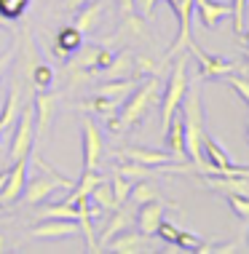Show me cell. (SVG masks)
Listing matches in <instances>:
<instances>
[{
	"label": "cell",
	"mask_w": 249,
	"mask_h": 254,
	"mask_svg": "<svg viewBox=\"0 0 249 254\" xmlns=\"http://www.w3.org/2000/svg\"><path fill=\"white\" fill-rule=\"evenodd\" d=\"M158 102H161V80H158V75H148V78H142V83H137V88L126 97L123 107H118V113L105 118L107 131L123 134V131H129V128H134L137 123L150 113V107L158 105Z\"/></svg>",
	"instance_id": "obj_1"
},
{
	"label": "cell",
	"mask_w": 249,
	"mask_h": 254,
	"mask_svg": "<svg viewBox=\"0 0 249 254\" xmlns=\"http://www.w3.org/2000/svg\"><path fill=\"white\" fill-rule=\"evenodd\" d=\"M179 115H182V128H185V150H188V161H193V169L201 171L206 158L201 150V139L206 134L204 128V105H201V88L198 83H188L185 99L179 105Z\"/></svg>",
	"instance_id": "obj_2"
},
{
	"label": "cell",
	"mask_w": 249,
	"mask_h": 254,
	"mask_svg": "<svg viewBox=\"0 0 249 254\" xmlns=\"http://www.w3.org/2000/svg\"><path fill=\"white\" fill-rule=\"evenodd\" d=\"M32 163L40 169V174L32 177V180L27 177V188H24V193H22V198H24L27 206H38V203L48 201V198L57 193V190H67V193L73 190L75 180H70V177H65V174H59L57 169H51V166L43 161V155H40V153L32 155Z\"/></svg>",
	"instance_id": "obj_3"
},
{
	"label": "cell",
	"mask_w": 249,
	"mask_h": 254,
	"mask_svg": "<svg viewBox=\"0 0 249 254\" xmlns=\"http://www.w3.org/2000/svg\"><path fill=\"white\" fill-rule=\"evenodd\" d=\"M188 57L185 54H177L174 64H171L169 72V83H166L164 94H161V134L171 126V118L179 113V105L185 99V91H188Z\"/></svg>",
	"instance_id": "obj_4"
},
{
	"label": "cell",
	"mask_w": 249,
	"mask_h": 254,
	"mask_svg": "<svg viewBox=\"0 0 249 254\" xmlns=\"http://www.w3.org/2000/svg\"><path fill=\"white\" fill-rule=\"evenodd\" d=\"M13 136H11V150H8V161H22V158L32 155V147H35V110H32V102H27L19 113L16 123H13Z\"/></svg>",
	"instance_id": "obj_5"
},
{
	"label": "cell",
	"mask_w": 249,
	"mask_h": 254,
	"mask_svg": "<svg viewBox=\"0 0 249 254\" xmlns=\"http://www.w3.org/2000/svg\"><path fill=\"white\" fill-rule=\"evenodd\" d=\"M81 136H83V169L96 171L105 155V136L102 128L94 123V118H83L81 121Z\"/></svg>",
	"instance_id": "obj_6"
},
{
	"label": "cell",
	"mask_w": 249,
	"mask_h": 254,
	"mask_svg": "<svg viewBox=\"0 0 249 254\" xmlns=\"http://www.w3.org/2000/svg\"><path fill=\"white\" fill-rule=\"evenodd\" d=\"M166 3H169L171 11H174L177 24H179L177 38H174V43H171V49H169V59H171V57H177V54H182L193 40L190 22H193V11H196V0H166Z\"/></svg>",
	"instance_id": "obj_7"
},
{
	"label": "cell",
	"mask_w": 249,
	"mask_h": 254,
	"mask_svg": "<svg viewBox=\"0 0 249 254\" xmlns=\"http://www.w3.org/2000/svg\"><path fill=\"white\" fill-rule=\"evenodd\" d=\"M57 105H59V94L35 91V97H32V110H35V139H46L48 136Z\"/></svg>",
	"instance_id": "obj_8"
},
{
	"label": "cell",
	"mask_w": 249,
	"mask_h": 254,
	"mask_svg": "<svg viewBox=\"0 0 249 254\" xmlns=\"http://www.w3.org/2000/svg\"><path fill=\"white\" fill-rule=\"evenodd\" d=\"M102 252H115V254H148L153 252V236H145V233H129L123 230L113 238L110 244H105Z\"/></svg>",
	"instance_id": "obj_9"
},
{
	"label": "cell",
	"mask_w": 249,
	"mask_h": 254,
	"mask_svg": "<svg viewBox=\"0 0 249 254\" xmlns=\"http://www.w3.org/2000/svg\"><path fill=\"white\" fill-rule=\"evenodd\" d=\"M188 51L196 54L201 78H225V75L236 72V64H233V62H228V59H223V57H212V54H206L201 46L196 43V40H190Z\"/></svg>",
	"instance_id": "obj_10"
},
{
	"label": "cell",
	"mask_w": 249,
	"mask_h": 254,
	"mask_svg": "<svg viewBox=\"0 0 249 254\" xmlns=\"http://www.w3.org/2000/svg\"><path fill=\"white\" fill-rule=\"evenodd\" d=\"M27 163L30 158H22V161H13L8 169V180H5V188L0 190V206H11L22 198L24 188H27Z\"/></svg>",
	"instance_id": "obj_11"
},
{
	"label": "cell",
	"mask_w": 249,
	"mask_h": 254,
	"mask_svg": "<svg viewBox=\"0 0 249 254\" xmlns=\"http://www.w3.org/2000/svg\"><path fill=\"white\" fill-rule=\"evenodd\" d=\"M121 158H126V161H137L142 163V166H150V169H171L177 163L174 153H169V150H148V147H123Z\"/></svg>",
	"instance_id": "obj_12"
},
{
	"label": "cell",
	"mask_w": 249,
	"mask_h": 254,
	"mask_svg": "<svg viewBox=\"0 0 249 254\" xmlns=\"http://www.w3.org/2000/svg\"><path fill=\"white\" fill-rule=\"evenodd\" d=\"M166 209H169V203L161 201V198H153V201L142 203L140 211H137V217H134L137 230L145 233V236H156L158 225H161L164 217H166Z\"/></svg>",
	"instance_id": "obj_13"
},
{
	"label": "cell",
	"mask_w": 249,
	"mask_h": 254,
	"mask_svg": "<svg viewBox=\"0 0 249 254\" xmlns=\"http://www.w3.org/2000/svg\"><path fill=\"white\" fill-rule=\"evenodd\" d=\"M83 46V32L78 30V27H62V30L57 32V38H54V43H51V54H54V59H59V62H70V57L75 51H78Z\"/></svg>",
	"instance_id": "obj_14"
},
{
	"label": "cell",
	"mask_w": 249,
	"mask_h": 254,
	"mask_svg": "<svg viewBox=\"0 0 249 254\" xmlns=\"http://www.w3.org/2000/svg\"><path fill=\"white\" fill-rule=\"evenodd\" d=\"M134 222V214L126 209V203L123 206H118V209H113L110 211V219L105 222V228H102V233L96 236V244H99V252L105 249V244H110L118 233H123V230H129V225Z\"/></svg>",
	"instance_id": "obj_15"
},
{
	"label": "cell",
	"mask_w": 249,
	"mask_h": 254,
	"mask_svg": "<svg viewBox=\"0 0 249 254\" xmlns=\"http://www.w3.org/2000/svg\"><path fill=\"white\" fill-rule=\"evenodd\" d=\"M81 228L75 219H43V225H35L30 230L32 238H48V241H57V238H67L75 236Z\"/></svg>",
	"instance_id": "obj_16"
},
{
	"label": "cell",
	"mask_w": 249,
	"mask_h": 254,
	"mask_svg": "<svg viewBox=\"0 0 249 254\" xmlns=\"http://www.w3.org/2000/svg\"><path fill=\"white\" fill-rule=\"evenodd\" d=\"M196 13L206 30H214L225 16L233 13V5L223 3V0H196Z\"/></svg>",
	"instance_id": "obj_17"
},
{
	"label": "cell",
	"mask_w": 249,
	"mask_h": 254,
	"mask_svg": "<svg viewBox=\"0 0 249 254\" xmlns=\"http://www.w3.org/2000/svg\"><path fill=\"white\" fill-rule=\"evenodd\" d=\"M204 188L214 190V193H223V195H249V177H209L204 174Z\"/></svg>",
	"instance_id": "obj_18"
},
{
	"label": "cell",
	"mask_w": 249,
	"mask_h": 254,
	"mask_svg": "<svg viewBox=\"0 0 249 254\" xmlns=\"http://www.w3.org/2000/svg\"><path fill=\"white\" fill-rule=\"evenodd\" d=\"M164 136V145L169 153H174L177 163H185L188 161V150H185V128H182V115H174L171 118V126L166 128V131L161 134Z\"/></svg>",
	"instance_id": "obj_19"
},
{
	"label": "cell",
	"mask_w": 249,
	"mask_h": 254,
	"mask_svg": "<svg viewBox=\"0 0 249 254\" xmlns=\"http://www.w3.org/2000/svg\"><path fill=\"white\" fill-rule=\"evenodd\" d=\"M105 3L107 0H88L83 8H78V13H75V27H78L83 35H88V32H94L99 27L102 13H105Z\"/></svg>",
	"instance_id": "obj_20"
},
{
	"label": "cell",
	"mask_w": 249,
	"mask_h": 254,
	"mask_svg": "<svg viewBox=\"0 0 249 254\" xmlns=\"http://www.w3.org/2000/svg\"><path fill=\"white\" fill-rule=\"evenodd\" d=\"M22 107H24L22 105V91H19V83H13L11 91H8V99H5L3 110H0V134H8L13 128V123H16Z\"/></svg>",
	"instance_id": "obj_21"
},
{
	"label": "cell",
	"mask_w": 249,
	"mask_h": 254,
	"mask_svg": "<svg viewBox=\"0 0 249 254\" xmlns=\"http://www.w3.org/2000/svg\"><path fill=\"white\" fill-rule=\"evenodd\" d=\"M105 180H107V177L99 174V169H96V171H86V169H83L81 177H78V180H75V185H73L70 195H67L65 201H67V203H78L81 198H88V195H91V190H94L99 182H105Z\"/></svg>",
	"instance_id": "obj_22"
},
{
	"label": "cell",
	"mask_w": 249,
	"mask_h": 254,
	"mask_svg": "<svg viewBox=\"0 0 249 254\" xmlns=\"http://www.w3.org/2000/svg\"><path fill=\"white\" fill-rule=\"evenodd\" d=\"M134 88H137V78H113V80H105L102 86H96V91H94V94L123 102L131 91H134Z\"/></svg>",
	"instance_id": "obj_23"
},
{
	"label": "cell",
	"mask_w": 249,
	"mask_h": 254,
	"mask_svg": "<svg viewBox=\"0 0 249 254\" xmlns=\"http://www.w3.org/2000/svg\"><path fill=\"white\" fill-rule=\"evenodd\" d=\"M102 75H105L107 80H113V78H131V75H134V54H129V51L115 54V59L110 62L105 70H102ZM134 78H137V75H134Z\"/></svg>",
	"instance_id": "obj_24"
},
{
	"label": "cell",
	"mask_w": 249,
	"mask_h": 254,
	"mask_svg": "<svg viewBox=\"0 0 249 254\" xmlns=\"http://www.w3.org/2000/svg\"><path fill=\"white\" fill-rule=\"evenodd\" d=\"M121 107L118 99H110V97H99V94H94V99L88 102H81V110L83 113H96L102 115V118H110V115H115Z\"/></svg>",
	"instance_id": "obj_25"
},
{
	"label": "cell",
	"mask_w": 249,
	"mask_h": 254,
	"mask_svg": "<svg viewBox=\"0 0 249 254\" xmlns=\"http://www.w3.org/2000/svg\"><path fill=\"white\" fill-rule=\"evenodd\" d=\"M35 217L40 219V222H43V219H78V206L67 203V201H59V203H51V206L38 209Z\"/></svg>",
	"instance_id": "obj_26"
},
{
	"label": "cell",
	"mask_w": 249,
	"mask_h": 254,
	"mask_svg": "<svg viewBox=\"0 0 249 254\" xmlns=\"http://www.w3.org/2000/svg\"><path fill=\"white\" fill-rule=\"evenodd\" d=\"M91 201L99 206V209H105V211H113V209H118V201H115V195H113V188H110V182H99L96 188L91 190Z\"/></svg>",
	"instance_id": "obj_27"
},
{
	"label": "cell",
	"mask_w": 249,
	"mask_h": 254,
	"mask_svg": "<svg viewBox=\"0 0 249 254\" xmlns=\"http://www.w3.org/2000/svg\"><path fill=\"white\" fill-rule=\"evenodd\" d=\"M30 86L35 88V91H48V88L54 86V70L48 64H43V62H38L35 70L30 75Z\"/></svg>",
	"instance_id": "obj_28"
},
{
	"label": "cell",
	"mask_w": 249,
	"mask_h": 254,
	"mask_svg": "<svg viewBox=\"0 0 249 254\" xmlns=\"http://www.w3.org/2000/svg\"><path fill=\"white\" fill-rule=\"evenodd\" d=\"M153 198H161V195H158L156 190L150 188V185L145 182V180H140V182L134 185V188H131V193H129V198H126V201H129L131 206H142V203L153 201Z\"/></svg>",
	"instance_id": "obj_29"
},
{
	"label": "cell",
	"mask_w": 249,
	"mask_h": 254,
	"mask_svg": "<svg viewBox=\"0 0 249 254\" xmlns=\"http://www.w3.org/2000/svg\"><path fill=\"white\" fill-rule=\"evenodd\" d=\"M30 5V0H0V16L5 22H13L24 13V8Z\"/></svg>",
	"instance_id": "obj_30"
},
{
	"label": "cell",
	"mask_w": 249,
	"mask_h": 254,
	"mask_svg": "<svg viewBox=\"0 0 249 254\" xmlns=\"http://www.w3.org/2000/svg\"><path fill=\"white\" fill-rule=\"evenodd\" d=\"M110 188H113V195H115V201H118V206H123L129 193H131V188H134V182L126 180V177H121V174H115L113 180H110Z\"/></svg>",
	"instance_id": "obj_31"
},
{
	"label": "cell",
	"mask_w": 249,
	"mask_h": 254,
	"mask_svg": "<svg viewBox=\"0 0 249 254\" xmlns=\"http://www.w3.org/2000/svg\"><path fill=\"white\" fill-rule=\"evenodd\" d=\"M225 201H228V206L233 209V214H236L239 219L249 222V195H236V193H231V195H225Z\"/></svg>",
	"instance_id": "obj_32"
},
{
	"label": "cell",
	"mask_w": 249,
	"mask_h": 254,
	"mask_svg": "<svg viewBox=\"0 0 249 254\" xmlns=\"http://www.w3.org/2000/svg\"><path fill=\"white\" fill-rule=\"evenodd\" d=\"M247 3L249 0H233V30H236V35H241V32H247V24H244V16H247Z\"/></svg>",
	"instance_id": "obj_33"
},
{
	"label": "cell",
	"mask_w": 249,
	"mask_h": 254,
	"mask_svg": "<svg viewBox=\"0 0 249 254\" xmlns=\"http://www.w3.org/2000/svg\"><path fill=\"white\" fill-rule=\"evenodd\" d=\"M225 83L231 86L233 91H236L239 97L249 105V78H241V75H233V72H231V75H225Z\"/></svg>",
	"instance_id": "obj_34"
},
{
	"label": "cell",
	"mask_w": 249,
	"mask_h": 254,
	"mask_svg": "<svg viewBox=\"0 0 249 254\" xmlns=\"http://www.w3.org/2000/svg\"><path fill=\"white\" fill-rule=\"evenodd\" d=\"M177 249L179 252H198V246H201L204 241L198 236H193V233H188V230H179V236H177Z\"/></svg>",
	"instance_id": "obj_35"
},
{
	"label": "cell",
	"mask_w": 249,
	"mask_h": 254,
	"mask_svg": "<svg viewBox=\"0 0 249 254\" xmlns=\"http://www.w3.org/2000/svg\"><path fill=\"white\" fill-rule=\"evenodd\" d=\"M156 236H161L166 244H174V241H177V236H179V228H174V225H171V222H166V219H164V222L158 225Z\"/></svg>",
	"instance_id": "obj_36"
},
{
	"label": "cell",
	"mask_w": 249,
	"mask_h": 254,
	"mask_svg": "<svg viewBox=\"0 0 249 254\" xmlns=\"http://www.w3.org/2000/svg\"><path fill=\"white\" fill-rule=\"evenodd\" d=\"M134 3H137V13H140L142 19H153L156 16L158 0H134Z\"/></svg>",
	"instance_id": "obj_37"
},
{
	"label": "cell",
	"mask_w": 249,
	"mask_h": 254,
	"mask_svg": "<svg viewBox=\"0 0 249 254\" xmlns=\"http://www.w3.org/2000/svg\"><path fill=\"white\" fill-rule=\"evenodd\" d=\"M113 59H115V51H110V49H105V46H99V51H96V67H94V70L102 72Z\"/></svg>",
	"instance_id": "obj_38"
},
{
	"label": "cell",
	"mask_w": 249,
	"mask_h": 254,
	"mask_svg": "<svg viewBox=\"0 0 249 254\" xmlns=\"http://www.w3.org/2000/svg\"><path fill=\"white\" fill-rule=\"evenodd\" d=\"M16 49L19 46L13 43V46H8L3 54H0V78H3L5 72H8V67H11V62H13V57H16Z\"/></svg>",
	"instance_id": "obj_39"
},
{
	"label": "cell",
	"mask_w": 249,
	"mask_h": 254,
	"mask_svg": "<svg viewBox=\"0 0 249 254\" xmlns=\"http://www.w3.org/2000/svg\"><path fill=\"white\" fill-rule=\"evenodd\" d=\"M118 11L121 16H131V13H137V3L134 0H118Z\"/></svg>",
	"instance_id": "obj_40"
},
{
	"label": "cell",
	"mask_w": 249,
	"mask_h": 254,
	"mask_svg": "<svg viewBox=\"0 0 249 254\" xmlns=\"http://www.w3.org/2000/svg\"><path fill=\"white\" fill-rule=\"evenodd\" d=\"M86 3H88V0H65V3H62V8H65V11H78Z\"/></svg>",
	"instance_id": "obj_41"
},
{
	"label": "cell",
	"mask_w": 249,
	"mask_h": 254,
	"mask_svg": "<svg viewBox=\"0 0 249 254\" xmlns=\"http://www.w3.org/2000/svg\"><path fill=\"white\" fill-rule=\"evenodd\" d=\"M5 180H8V171H0V190L5 188Z\"/></svg>",
	"instance_id": "obj_42"
},
{
	"label": "cell",
	"mask_w": 249,
	"mask_h": 254,
	"mask_svg": "<svg viewBox=\"0 0 249 254\" xmlns=\"http://www.w3.org/2000/svg\"><path fill=\"white\" fill-rule=\"evenodd\" d=\"M5 249H8V246H5V238L0 236V252H5Z\"/></svg>",
	"instance_id": "obj_43"
},
{
	"label": "cell",
	"mask_w": 249,
	"mask_h": 254,
	"mask_svg": "<svg viewBox=\"0 0 249 254\" xmlns=\"http://www.w3.org/2000/svg\"><path fill=\"white\" fill-rule=\"evenodd\" d=\"M244 59H247V64H249V43H247V49H244Z\"/></svg>",
	"instance_id": "obj_44"
},
{
	"label": "cell",
	"mask_w": 249,
	"mask_h": 254,
	"mask_svg": "<svg viewBox=\"0 0 249 254\" xmlns=\"http://www.w3.org/2000/svg\"><path fill=\"white\" fill-rule=\"evenodd\" d=\"M241 38H244V43H249V32H241Z\"/></svg>",
	"instance_id": "obj_45"
},
{
	"label": "cell",
	"mask_w": 249,
	"mask_h": 254,
	"mask_svg": "<svg viewBox=\"0 0 249 254\" xmlns=\"http://www.w3.org/2000/svg\"><path fill=\"white\" fill-rule=\"evenodd\" d=\"M244 244H247V249H249V230H247V238H244Z\"/></svg>",
	"instance_id": "obj_46"
},
{
	"label": "cell",
	"mask_w": 249,
	"mask_h": 254,
	"mask_svg": "<svg viewBox=\"0 0 249 254\" xmlns=\"http://www.w3.org/2000/svg\"><path fill=\"white\" fill-rule=\"evenodd\" d=\"M5 24H8V22H5V19H3V16H0V27H5Z\"/></svg>",
	"instance_id": "obj_47"
},
{
	"label": "cell",
	"mask_w": 249,
	"mask_h": 254,
	"mask_svg": "<svg viewBox=\"0 0 249 254\" xmlns=\"http://www.w3.org/2000/svg\"><path fill=\"white\" fill-rule=\"evenodd\" d=\"M247 134H249V123H247Z\"/></svg>",
	"instance_id": "obj_48"
}]
</instances>
